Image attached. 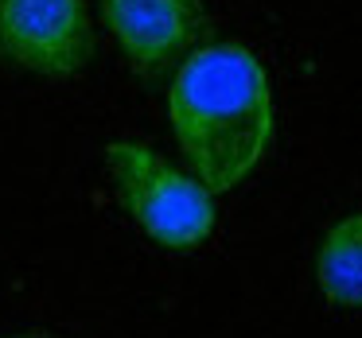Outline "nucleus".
I'll return each instance as SVG.
<instances>
[{"label": "nucleus", "instance_id": "nucleus-4", "mask_svg": "<svg viewBox=\"0 0 362 338\" xmlns=\"http://www.w3.org/2000/svg\"><path fill=\"white\" fill-rule=\"evenodd\" d=\"M105 28L141 78H160L195 55L206 32L203 0H98Z\"/></svg>", "mask_w": 362, "mask_h": 338}, {"label": "nucleus", "instance_id": "nucleus-2", "mask_svg": "<svg viewBox=\"0 0 362 338\" xmlns=\"http://www.w3.org/2000/svg\"><path fill=\"white\" fill-rule=\"evenodd\" d=\"M105 171L125 214L160 249L191 253L214 234V191L195 171H180L136 140H113L105 148Z\"/></svg>", "mask_w": 362, "mask_h": 338}, {"label": "nucleus", "instance_id": "nucleus-6", "mask_svg": "<svg viewBox=\"0 0 362 338\" xmlns=\"http://www.w3.org/2000/svg\"><path fill=\"white\" fill-rule=\"evenodd\" d=\"M4 338H55L47 330H20V334H4Z\"/></svg>", "mask_w": 362, "mask_h": 338}, {"label": "nucleus", "instance_id": "nucleus-3", "mask_svg": "<svg viewBox=\"0 0 362 338\" xmlns=\"http://www.w3.org/2000/svg\"><path fill=\"white\" fill-rule=\"evenodd\" d=\"M94 55L82 0H0V59L43 78H71Z\"/></svg>", "mask_w": 362, "mask_h": 338}, {"label": "nucleus", "instance_id": "nucleus-5", "mask_svg": "<svg viewBox=\"0 0 362 338\" xmlns=\"http://www.w3.org/2000/svg\"><path fill=\"white\" fill-rule=\"evenodd\" d=\"M315 284L335 307H362V210L339 218L315 253Z\"/></svg>", "mask_w": 362, "mask_h": 338}, {"label": "nucleus", "instance_id": "nucleus-1", "mask_svg": "<svg viewBox=\"0 0 362 338\" xmlns=\"http://www.w3.org/2000/svg\"><path fill=\"white\" fill-rule=\"evenodd\" d=\"M168 113L191 171L218 195L257 171L276 128L269 74L242 43H211L183 59Z\"/></svg>", "mask_w": 362, "mask_h": 338}]
</instances>
